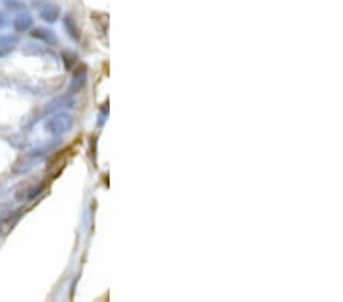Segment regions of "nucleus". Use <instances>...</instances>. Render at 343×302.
Here are the masks:
<instances>
[{"mask_svg": "<svg viewBox=\"0 0 343 302\" xmlns=\"http://www.w3.org/2000/svg\"><path fill=\"white\" fill-rule=\"evenodd\" d=\"M20 211L19 212H11V214H6L5 217L0 218V238H3L5 235H8V232L12 229V226H14L19 218H20Z\"/></svg>", "mask_w": 343, "mask_h": 302, "instance_id": "obj_3", "label": "nucleus"}, {"mask_svg": "<svg viewBox=\"0 0 343 302\" xmlns=\"http://www.w3.org/2000/svg\"><path fill=\"white\" fill-rule=\"evenodd\" d=\"M38 6H40V8H38V12H40V16H42L43 20L52 23L60 17V9H58L57 5L49 3V2H42V3H38Z\"/></svg>", "mask_w": 343, "mask_h": 302, "instance_id": "obj_2", "label": "nucleus"}, {"mask_svg": "<svg viewBox=\"0 0 343 302\" xmlns=\"http://www.w3.org/2000/svg\"><path fill=\"white\" fill-rule=\"evenodd\" d=\"M64 24H66V28L70 31L69 34H70V35H73L75 39H78V32H76V28H75V24H73V19H70V17H66V20H64Z\"/></svg>", "mask_w": 343, "mask_h": 302, "instance_id": "obj_7", "label": "nucleus"}, {"mask_svg": "<svg viewBox=\"0 0 343 302\" xmlns=\"http://www.w3.org/2000/svg\"><path fill=\"white\" fill-rule=\"evenodd\" d=\"M17 44V39L14 35H0V58L6 57L14 50Z\"/></svg>", "mask_w": 343, "mask_h": 302, "instance_id": "obj_4", "label": "nucleus"}, {"mask_svg": "<svg viewBox=\"0 0 343 302\" xmlns=\"http://www.w3.org/2000/svg\"><path fill=\"white\" fill-rule=\"evenodd\" d=\"M6 5L9 6V9H19V8H21V3L17 2V0H6Z\"/></svg>", "mask_w": 343, "mask_h": 302, "instance_id": "obj_8", "label": "nucleus"}, {"mask_svg": "<svg viewBox=\"0 0 343 302\" xmlns=\"http://www.w3.org/2000/svg\"><path fill=\"white\" fill-rule=\"evenodd\" d=\"M32 35L35 39H40V40H44L47 43H55V37L50 31H46V29H35L32 32Z\"/></svg>", "mask_w": 343, "mask_h": 302, "instance_id": "obj_6", "label": "nucleus"}, {"mask_svg": "<svg viewBox=\"0 0 343 302\" xmlns=\"http://www.w3.org/2000/svg\"><path fill=\"white\" fill-rule=\"evenodd\" d=\"M3 24H5V17H3V14H2V12H0V28H2Z\"/></svg>", "mask_w": 343, "mask_h": 302, "instance_id": "obj_9", "label": "nucleus"}, {"mask_svg": "<svg viewBox=\"0 0 343 302\" xmlns=\"http://www.w3.org/2000/svg\"><path fill=\"white\" fill-rule=\"evenodd\" d=\"M72 127V118L69 115H64V113H60V115H55L50 118L46 122V129L54 133V134H63L69 131V129Z\"/></svg>", "mask_w": 343, "mask_h": 302, "instance_id": "obj_1", "label": "nucleus"}, {"mask_svg": "<svg viewBox=\"0 0 343 302\" xmlns=\"http://www.w3.org/2000/svg\"><path fill=\"white\" fill-rule=\"evenodd\" d=\"M31 24H32V17L29 14H26V12H23V14L17 16L14 19V22H12V26H14V29L19 31V32L28 31L31 28Z\"/></svg>", "mask_w": 343, "mask_h": 302, "instance_id": "obj_5", "label": "nucleus"}]
</instances>
